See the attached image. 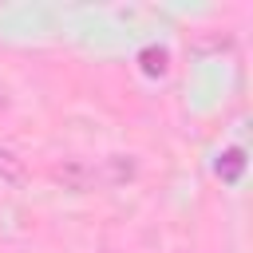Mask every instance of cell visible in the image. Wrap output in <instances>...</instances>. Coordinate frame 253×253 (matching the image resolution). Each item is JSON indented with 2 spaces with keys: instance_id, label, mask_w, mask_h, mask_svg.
Here are the masks:
<instances>
[{
  "instance_id": "cell-1",
  "label": "cell",
  "mask_w": 253,
  "mask_h": 253,
  "mask_svg": "<svg viewBox=\"0 0 253 253\" xmlns=\"http://www.w3.org/2000/svg\"><path fill=\"white\" fill-rule=\"evenodd\" d=\"M55 178L63 182V186H71V190H87L91 182H95V166H87V162H63L59 170H55Z\"/></svg>"
},
{
  "instance_id": "cell-2",
  "label": "cell",
  "mask_w": 253,
  "mask_h": 253,
  "mask_svg": "<svg viewBox=\"0 0 253 253\" xmlns=\"http://www.w3.org/2000/svg\"><path fill=\"white\" fill-rule=\"evenodd\" d=\"M130 174H134V162H126V158H107V162H103V174L95 170V182L119 186V182H126Z\"/></svg>"
},
{
  "instance_id": "cell-3",
  "label": "cell",
  "mask_w": 253,
  "mask_h": 253,
  "mask_svg": "<svg viewBox=\"0 0 253 253\" xmlns=\"http://www.w3.org/2000/svg\"><path fill=\"white\" fill-rule=\"evenodd\" d=\"M0 178H8V182L24 178V158H16L8 146H0Z\"/></svg>"
},
{
  "instance_id": "cell-4",
  "label": "cell",
  "mask_w": 253,
  "mask_h": 253,
  "mask_svg": "<svg viewBox=\"0 0 253 253\" xmlns=\"http://www.w3.org/2000/svg\"><path fill=\"white\" fill-rule=\"evenodd\" d=\"M0 107H4V95H0Z\"/></svg>"
}]
</instances>
